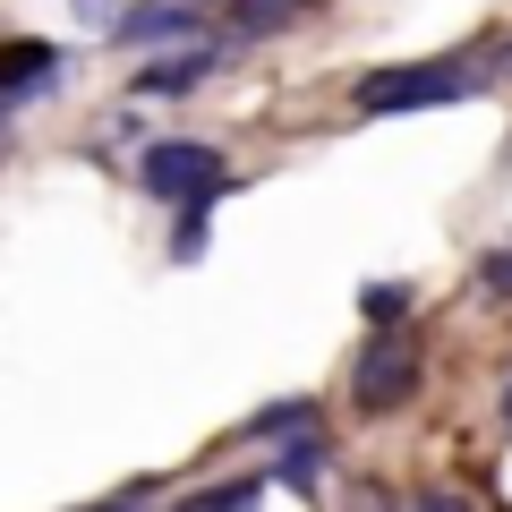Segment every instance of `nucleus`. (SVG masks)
Wrapping results in <instances>:
<instances>
[{"label":"nucleus","instance_id":"nucleus-1","mask_svg":"<svg viewBox=\"0 0 512 512\" xmlns=\"http://www.w3.org/2000/svg\"><path fill=\"white\" fill-rule=\"evenodd\" d=\"M487 86L478 60H402V69H367L350 103L367 120H402V111H436V103H461V94Z\"/></svg>","mask_w":512,"mask_h":512},{"label":"nucleus","instance_id":"nucleus-2","mask_svg":"<svg viewBox=\"0 0 512 512\" xmlns=\"http://www.w3.org/2000/svg\"><path fill=\"white\" fill-rule=\"evenodd\" d=\"M410 393H419V342H410V325H376V342L350 359V402H359L367 419H384V410H402Z\"/></svg>","mask_w":512,"mask_h":512},{"label":"nucleus","instance_id":"nucleus-3","mask_svg":"<svg viewBox=\"0 0 512 512\" xmlns=\"http://www.w3.org/2000/svg\"><path fill=\"white\" fill-rule=\"evenodd\" d=\"M214 180H231V163H222L214 146H197V137H163V146L137 154V188H146V197H163V205L197 197V188H214Z\"/></svg>","mask_w":512,"mask_h":512},{"label":"nucleus","instance_id":"nucleus-4","mask_svg":"<svg viewBox=\"0 0 512 512\" xmlns=\"http://www.w3.org/2000/svg\"><path fill=\"white\" fill-rule=\"evenodd\" d=\"M103 35L111 43H197L205 35V9H188V0H137V9H120Z\"/></svg>","mask_w":512,"mask_h":512},{"label":"nucleus","instance_id":"nucleus-5","mask_svg":"<svg viewBox=\"0 0 512 512\" xmlns=\"http://www.w3.org/2000/svg\"><path fill=\"white\" fill-rule=\"evenodd\" d=\"M60 69H69V52H60V43L9 35V43H0V103H26V94H43Z\"/></svg>","mask_w":512,"mask_h":512},{"label":"nucleus","instance_id":"nucleus-6","mask_svg":"<svg viewBox=\"0 0 512 512\" xmlns=\"http://www.w3.org/2000/svg\"><path fill=\"white\" fill-rule=\"evenodd\" d=\"M231 52H248V43L231 35V43H205V52H188V60H146V69H137V94H197Z\"/></svg>","mask_w":512,"mask_h":512},{"label":"nucleus","instance_id":"nucleus-7","mask_svg":"<svg viewBox=\"0 0 512 512\" xmlns=\"http://www.w3.org/2000/svg\"><path fill=\"white\" fill-rule=\"evenodd\" d=\"M325 470H333V436H325V419L299 427V436L274 453V487H291V495H316V487H325Z\"/></svg>","mask_w":512,"mask_h":512},{"label":"nucleus","instance_id":"nucleus-8","mask_svg":"<svg viewBox=\"0 0 512 512\" xmlns=\"http://www.w3.org/2000/svg\"><path fill=\"white\" fill-rule=\"evenodd\" d=\"M231 197V180H214V188H197V197H180V222H171V256L180 265H197L205 256V239H214V205Z\"/></svg>","mask_w":512,"mask_h":512},{"label":"nucleus","instance_id":"nucleus-9","mask_svg":"<svg viewBox=\"0 0 512 512\" xmlns=\"http://www.w3.org/2000/svg\"><path fill=\"white\" fill-rule=\"evenodd\" d=\"M316 0H231V18H239V43H265L282 35V26H299Z\"/></svg>","mask_w":512,"mask_h":512},{"label":"nucleus","instance_id":"nucleus-10","mask_svg":"<svg viewBox=\"0 0 512 512\" xmlns=\"http://www.w3.org/2000/svg\"><path fill=\"white\" fill-rule=\"evenodd\" d=\"M256 504H265V478H222V487L180 495V512H256Z\"/></svg>","mask_w":512,"mask_h":512},{"label":"nucleus","instance_id":"nucleus-11","mask_svg":"<svg viewBox=\"0 0 512 512\" xmlns=\"http://www.w3.org/2000/svg\"><path fill=\"white\" fill-rule=\"evenodd\" d=\"M299 427H316V393H291V402L248 410V436H299Z\"/></svg>","mask_w":512,"mask_h":512},{"label":"nucleus","instance_id":"nucleus-12","mask_svg":"<svg viewBox=\"0 0 512 512\" xmlns=\"http://www.w3.org/2000/svg\"><path fill=\"white\" fill-rule=\"evenodd\" d=\"M359 316H367V325H402V316H410V291H402V282H367V291H359Z\"/></svg>","mask_w":512,"mask_h":512},{"label":"nucleus","instance_id":"nucleus-13","mask_svg":"<svg viewBox=\"0 0 512 512\" xmlns=\"http://www.w3.org/2000/svg\"><path fill=\"white\" fill-rule=\"evenodd\" d=\"M478 291H487V299H512V239L478 256Z\"/></svg>","mask_w":512,"mask_h":512},{"label":"nucleus","instance_id":"nucleus-14","mask_svg":"<svg viewBox=\"0 0 512 512\" xmlns=\"http://www.w3.org/2000/svg\"><path fill=\"white\" fill-rule=\"evenodd\" d=\"M402 512H478V504H470V495H453V487H419Z\"/></svg>","mask_w":512,"mask_h":512},{"label":"nucleus","instance_id":"nucleus-15","mask_svg":"<svg viewBox=\"0 0 512 512\" xmlns=\"http://www.w3.org/2000/svg\"><path fill=\"white\" fill-rule=\"evenodd\" d=\"M359 512H402V495L384 487V478H367V487H359Z\"/></svg>","mask_w":512,"mask_h":512},{"label":"nucleus","instance_id":"nucleus-16","mask_svg":"<svg viewBox=\"0 0 512 512\" xmlns=\"http://www.w3.org/2000/svg\"><path fill=\"white\" fill-rule=\"evenodd\" d=\"M77 18H86V26H111V18H120V0H77Z\"/></svg>","mask_w":512,"mask_h":512},{"label":"nucleus","instance_id":"nucleus-17","mask_svg":"<svg viewBox=\"0 0 512 512\" xmlns=\"http://www.w3.org/2000/svg\"><path fill=\"white\" fill-rule=\"evenodd\" d=\"M9 111H18V103H0V137H9Z\"/></svg>","mask_w":512,"mask_h":512},{"label":"nucleus","instance_id":"nucleus-18","mask_svg":"<svg viewBox=\"0 0 512 512\" xmlns=\"http://www.w3.org/2000/svg\"><path fill=\"white\" fill-rule=\"evenodd\" d=\"M504 427H512V384H504Z\"/></svg>","mask_w":512,"mask_h":512},{"label":"nucleus","instance_id":"nucleus-19","mask_svg":"<svg viewBox=\"0 0 512 512\" xmlns=\"http://www.w3.org/2000/svg\"><path fill=\"white\" fill-rule=\"evenodd\" d=\"M86 512H128V504H86Z\"/></svg>","mask_w":512,"mask_h":512},{"label":"nucleus","instance_id":"nucleus-20","mask_svg":"<svg viewBox=\"0 0 512 512\" xmlns=\"http://www.w3.org/2000/svg\"><path fill=\"white\" fill-rule=\"evenodd\" d=\"M188 9H214V0H188Z\"/></svg>","mask_w":512,"mask_h":512}]
</instances>
